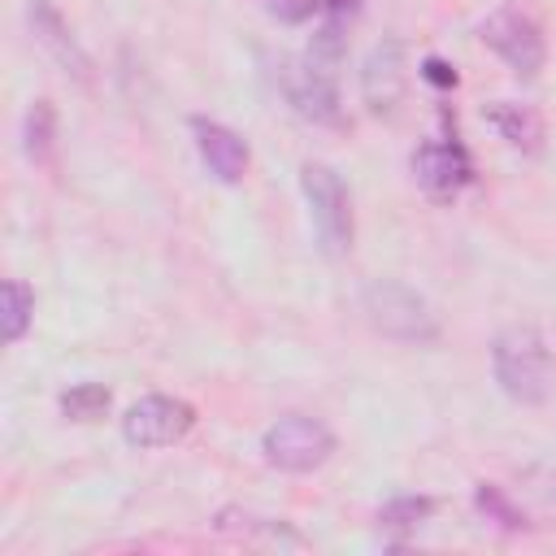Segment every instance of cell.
I'll use <instances>...</instances> for the list:
<instances>
[{
  "mask_svg": "<svg viewBox=\"0 0 556 556\" xmlns=\"http://www.w3.org/2000/svg\"><path fill=\"white\" fill-rule=\"evenodd\" d=\"M491 374L513 404H543L552 391V348L534 326H508L491 343Z\"/></svg>",
  "mask_w": 556,
  "mask_h": 556,
  "instance_id": "6da1fadb",
  "label": "cell"
},
{
  "mask_svg": "<svg viewBox=\"0 0 556 556\" xmlns=\"http://www.w3.org/2000/svg\"><path fill=\"white\" fill-rule=\"evenodd\" d=\"M473 504H478V508H482L486 517H495V521H504L508 530H517V526H526V517H521V513H517V508H513V504H508V500L500 495V486H486V482H482V486L473 491Z\"/></svg>",
  "mask_w": 556,
  "mask_h": 556,
  "instance_id": "e0dca14e",
  "label": "cell"
},
{
  "mask_svg": "<svg viewBox=\"0 0 556 556\" xmlns=\"http://www.w3.org/2000/svg\"><path fill=\"white\" fill-rule=\"evenodd\" d=\"M408 165H413L417 187L439 204L456 200L473 182V161H469V148L460 139H421L413 148Z\"/></svg>",
  "mask_w": 556,
  "mask_h": 556,
  "instance_id": "ba28073f",
  "label": "cell"
},
{
  "mask_svg": "<svg viewBox=\"0 0 556 556\" xmlns=\"http://www.w3.org/2000/svg\"><path fill=\"white\" fill-rule=\"evenodd\" d=\"M265 13L278 17V22H287V26H300L313 13H321V0H265Z\"/></svg>",
  "mask_w": 556,
  "mask_h": 556,
  "instance_id": "ac0fdd59",
  "label": "cell"
},
{
  "mask_svg": "<svg viewBox=\"0 0 556 556\" xmlns=\"http://www.w3.org/2000/svg\"><path fill=\"white\" fill-rule=\"evenodd\" d=\"M195 426V408L178 395H143L122 413V439L130 447H169L187 439Z\"/></svg>",
  "mask_w": 556,
  "mask_h": 556,
  "instance_id": "52a82bcc",
  "label": "cell"
},
{
  "mask_svg": "<svg viewBox=\"0 0 556 556\" xmlns=\"http://www.w3.org/2000/svg\"><path fill=\"white\" fill-rule=\"evenodd\" d=\"M109 387L104 382H78L70 391H61V413L70 421H100L109 413Z\"/></svg>",
  "mask_w": 556,
  "mask_h": 556,
  "instance_id": "9a60e30c",
  "label": "cell"
},
{
  "mask_svg": "<svg viewBox=\"0 0 556 556\" xmlns=\"http://www.w3.org/2000/svg\"><path fill=\"white\" fill-rule=\"evenodd\" d=\"M408 87V61H404V43L400 39H382L369 48L365 65H361V100L369 113L391 117L404 100Z\"/></svg>",
  "mask_w": 556,
  "mask_h": 556,
  "instance_id": "9c48e42d",
  "label": "cell"
},
{
  "mask_svg": "<svg viewBox=\"0 0 556 556\" xmlns=\"http://www.w3.org/2000/svg\"><path fill=\"white\" fill-rule=\"evenodd\" d=\"M52 139H56V113L48 100H30L26 117H22V152L26 161L43 165L52 156Z\"/></svg>",
  "mask_w": 556,
  "mask_h": 556,
  "instance_id": "5bb4252c",
  "label": "cell"
},
{
  "mask_svg": "<svg viewBox=\"0 0 556 556\" xmlns=\"http://www.w3.org/2000/svg\"><path fill=\"white\" fill-rule=\"evenodd\" d=\"M278 87H282L287 104L304 122H317V126H339L343 122V100H339L334 70L321 65V61H313L308 52L278 61Z\"/></svg>",
  "mask_w": 556,
  "mask_h": 556,
  "instance_id": "5b68a950",
  "label": "cell"
},
{
  "mask_svg": "<svg viewBox=\"0 0 556 556\" xmlns=\"http://www.w3.org/2000/svg\"><path fill=\"white\" fill-rule=\"evenodd\" d=\"M191 139H195V152H200L204 169L217 182H226V187L243 182V174L252 165V152H248L243 135H235L230 126H222L213 117H191Z\"/></svg>",
  "mask_w": 556,
  "mask_h": 556,
  "instance_id": "30bf717a",
  "label": "cell"
},
{
  "mask_svg": "<svg viewBox=\"0 0 556 556\" xmlns=\"http://www.w3.org/2000/svg\"><path fill=\"white\" fill-rule=\"evenodd\" d=\"M35 321V291L22 278H4L0 287V334L4 343H22Z\"/></svg>",
  "mask_w": 556,
  "mask_h": 556,
  "instance_id": "4fadbf2b",
  "label": "cell"
},
{
  "mask_svg": "<svg viewBox=\"0 0 556 556\" xmlns=\"http://www.w3.org/2000/svg\"><path fill=\"white\" fill-rule=\"evenodd\" d=\"M361 313L365 321L395 339V343H434L439 339V317L421 291L395 278H374L361 287Z\"/></svg>",
  "mask_w": 556,
  "mask_h": 556,
  "instance_id": "7a4b0ae2",
  "label": "cell"
},
{
  "mask_svg": "<svg viewBox=\"0 0 556 556\" xmlns=\"http://www.w3.org/2000/svg\"><path fill=\"white\" fill-rule=\"evenodd\" d=\"M482 43L521 78H534L547 61V43H543V30L534 17L517 13V9H495L486 22H482Z\"/></svg>",
  "mask_w": 556,
  "mask_h": 556,
  "instance_id": "8992f818",
  "label": "cell"
},
{
  "mask_svg": "<svg viewBox=\"0 0 556 556\" xmlns=\"http://www.w3.org/2000/svg\"><path fill=\"white\" fill-rule=\"evenodd\" d=\"M300 191H304L308 222H313V235H317L321 252L326 256H348L352 239H356V222H352V195H348L343 178L326 161H304L300 165Z\"/></svg>",
  "mask_w": 556,
  "mask_h": 556,
  "instance_id": "3957f363",
  "label": "cell"
},
{
  "mask_svg": "<svg viewBox=\"0 0 556 556\" xmlns=\"http://www.w3.org/2000/svg\"><path fill=\"white\" fill-rule=\"evenodd\" d=\"M421 74H426L434 87H456V70H452L447 61H439V56H426V61H421Z\"/></svg>",
  "mask_w": 556,
  "mask_h": 556,
  "instance_id": "d6986e66",
  "label": "cell"
},
{
  "mask_svg": "<svg viewBox=\"0 0 556 556\" xmlns=\"http://www.w3.org/2000/svg\"><path fill=\"white\" fill-rule=\"evenodd\" d=\"M26 22H30V35H35V43L65 70V74H74L78 83H87L91 78V56L83 52V43L74 39V30H70V22L56 13V4L52 0H30L26 4Z\"/></svg>",
  "mask_w": 556,
  "mask_h": 556,
  "instance_id": "8fae6325",
  "label": "cell"
},
{
  "mask_svg": "<svg viewBox=\"0 0 556 556\" xmlns=\"http://www.w3.org/2000/svg\"><path fill=\"white\" fill-rule=\"evenodd\" d=\"M486 122L500 130V139L517 152H539L543 148V117L530 104H513V100H495L486 104Z\"/></svg>",
  "mask_w": 556,
  "mask_h": 556,
  "instance_id": "7c38bea8",
  "label": "cell"
},
{
  "mask_svg": "<svg viewBox=\"0 0 556 556\" xmlns=\"http://www.w3.org/2000/svg\"><path fill=\"white\" fill-rule=\"evenodd\" d=\"M261 456L269 469L282 473H313L334 456V434L321 417L287 413L261 434Z\"/></svg>",
  "mask_w": 556,
  "mask_h": 556,
  "instance_id": "277c9868",
  "label": "cell"
},
{
  "mask_svg": "<svg viewBox=\"0 0 556 556\" xmlns=\"http://www.w3.org/2000/svg\"><path fill=\"white\" fill-rule=\"evenodd\" d=\"M430 513H434V500H430V495H400V500L382 504L378 521H382V526H395V530H408V526L426 521Z\"/></svg>",
  "mask_w": 556,
  "mask_h": 556,
  "instance_id": "2e32d148",
  "label": "cell"
}]
</instances>
